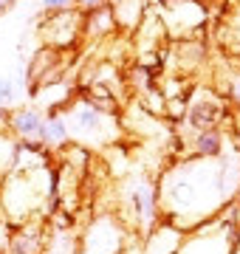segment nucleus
Masks as SVG:
<instances>
[{"instance_id":"f257e3e1","label":"nucleus","mask_w":240,"mask_h":254,"mask_svg":"<svg viewBox=\"0 0 240 254\" xmlns=\"http://www.w3.org/2000/svg\"><path fill=\"white\" fill-rule=\"evenodd\" d=\"M158 20H161L167 37L195 40L206 23V9L201 0H161Z\"/></svg>"},{"instance_id":"f03ea898","label":"nucleus","mask_w":240,"mask_h":254,"mask_svg":"<svg viewBox=\"0 0 240 254\" xmlns=\"http://www.w3.org/2000/svg\"><path fill=\"white\" fill-rule=\"evenodd\" d=\"M82 17H85V11H79V9L51 11L43 20V26H40V37H43L46 48L60 51V48L74 46L76 40L82 37Z\"/></svg>"},{"instance_id":"7ed1b4c3","label":"nucleus","mask_w":240,"mask_h":254,"mask_svg":"<svg viewBox=\"0 0 240 254\" xmlns=\"http://www.w3.org/2000/svg\"><path fill=\"white\" fill-rule=\"evenodd\" d=\"M48 246H51V237H48L46 218H34L11 229L6 254H46Z\"/></svg>"},{"instance_id":"20e7f679","label":"nucleus","mask_w":240,"mask_h":254,"mask_svg":"<svg viewBox=\"0 0 240 254\" xmlns=\"http://www.w3.org/2000/svg\"><path fill=\"white\" fill-rule=\"evenodd\" d=\"M223 116H226L223 99H218V96L209 93V91H195L192 99L186 102V119H189V125L195 127V133H198V130H218Z\"/></svg>"},{"instance_id":"39448f33","label":"nucleus","mask_w":240,"mask_h":254,"mask_svg":"<svg viewBox=\"0 0 240 254\" xmlns=\"http://www.w3.org/2000/svg\"><path fill=\"white\" fill-rule=\"evenodd\" d=\"M65 122H68V130L76 133V136L96 138L102 130H105V125H108V116L99 113L93 105L82 102V105H76V110L71 113V116H65Z\"/></svg>"},{"instance_id":"423d86ee","label":"nucleus","mask_w":240,"mask_h":254,"mask_svg":"<svg viewBox=\"0 0 240 254\" xmlns=\"http://www.w3.org/2000/svg\"><path fill=\"white\" fill-rule=\"evenodd\" d=\"M43 113L34 108H20L9 113V133L17 141H28V138H37L40 136V127H43ZM40 141V138H37Z\"/></svg>"},{"instance_id":"0eeeda50","label":"nucleus","mask_w":240,"mask_h":254,"mask_svg":"<svg viewBox=\"0 0 240 254\" xmlns=\"http://www.w3.org/2000/svg\"><path fill=\"white\" fill-rule=\"evenodd\" d=\"M116 31V20L111 14V6L85 11L82 17V37L85 40H108Z\"/></svg>"},{"instance_id":"6e6552de","label":"nucleus","mask_w":240,"mask_h":254,"mask_svg":"<svg viewBox=\"0 0 240 254\" xmlns=\"http://www.w3.org/2000/svg\"><path fill=\"white\" fill-rule=\"evenodd\" d=\"M111 14L116 20V28L136 31L144 20V0H111Z\"/></svg>"},{"instance_id":"1a4fd4ad","label":"nucleus","mask_w":240,"mask_h":254,"mask_svg":"<svg viewBox=\"0 0 240 254\" xmlns=\"http://www.w3.org/2000/svg\"><path fill=\"white\" fill-rule=\"evenodd\" d=\"M40 141L46 147H60V144H68V138H71V130H68V122H65L62 113H57V116H48L43 119V127H40Z\"/></svg>"},{"instance_id":"9d476101","label":"nucleus","mask_w":240,"mask_h":254,"mask_svg":"<svg viewBox=\"0 0 240 254\" xmlns=\"http://www.w3.org/2000/svg\"><path fill=\"white\" fill-rule=\"evenodd\" d=\"M223 150V136L218 130H198L192 133V155L198 158H218Z\"/></svg>"},{"instance_id":"9b49d317","label":"nucleus","mask_w":240,"mask_h":254,"mask_svg":"<svg viewBox=\"0 0 240 254\" xmlns=\"http://www.w3.org/2000/svg\"><path fill=\"white\" fill-rule=\"evenodd\" d=\"M17 147H20V141L11 136L9 130H0V175H6L11 167H14Z\"/></svg>"},{"instance_id":"f8f14e48","label":"nucleus","mask_w":240,"mask_h":254,"mask_svg":"<svg viewBox=\"0 0 240 254\" xmlns=\"http://www.w3.org/2000/svg\"><path fill=\"white\" fill-rule=\"evenodd\" d=\"M17 99V82L9 76H0V108H11Z\"/></svg>"},{"instance_id":"ddd939ff","label":"nucleus","mask_w":240,"mask_h":254,"mask_svg":"<svg viewBox=\"0 0 240 254\" xmlns=\"http://www.w3.org/2000/svg\"><path fill=\"white\" fill-rule=\"evenodd\" d=\"M43 9L51 11H65V9H76V0H43Z\"/></svg>"},{"instance_id":"4468645a","label":"nucleus","mask_w":240,"mask_h":254,"mask_svg":"<svg viewBox=\"0 0 240 254\" xmlns=\"http://www.w3.org/2000/svg\"><path fill=\"white\" fill-rule=\"evenodd\" d=\"M111 0H76V9L79 11H91V9H102V6H108Z\"/></svg>"},{"instance_id":"2eb2a0df","label":"nucleus","mask_w":240,"mask_h":254,"mask_svg":"<svg viewBox=\"0 0 240 254\" xmlns=\"http://www.w3.org/2000/svg\"><path fill=\"white\" fill-rule=\"evenodd\" d=\"M226 96H229V99L240 108V76H238V79H232L229 85H226Z\"/></svg>"},{"instance_id":"dca6fc26","label":"nucleus","mask_w":240,"mask_h":254,"mask_svg":"<svg viewBox=\"0 0 240 254\" xmlns=\"http://www.w3.org/2000/svg\"><path fill=\"white\" fill-rule=\"evenodd\" d=\"M14 3H17V0H0V14H3V11H6V9H11Z\"/></svg>"},{"instance_id":"f3484780","label":"nucleus","mask_w":240,"mask_h":254,"mask_svg":"<svg viewBox=\"0 0 240 254\" xmlns=\"http://www.w3.org/2000/svg\"><path fill=\"white\" fill-rule=\"evenodd\" d=\"M119 254H124V252H119Z\"/></svg>"}]
</instances>
